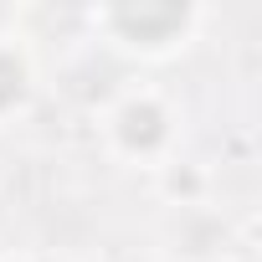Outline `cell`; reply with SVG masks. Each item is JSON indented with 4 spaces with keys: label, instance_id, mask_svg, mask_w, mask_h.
<instances>
[{
    "label": "cell",
    "instance_id": "obj_1",
    "mask_svg": "<svg viewBox=\"0 0 262 262\" xmlns=\"http://www.w3.org/2000/svg\"><path fill=\"white\" fill-rule=\"evenodd\" d=\"M103 139L118 160L128 165H149V170H165L175 165V144H180V113L175 103L139 82V88H123L113 98V108L103 113Z\"/></svg>",
    "mask_w": 262,
    "mask_h": 262
},
{
    "label": "cell",
    "instance_id": "obj_2",
    "mask_svg": "<svg viewBox=\"0 0 262 262\" xmlns=\"http://www.w3.org/2000/svg\"><path fill=\"white\" fill-rule=\"evenodd\" d=\"M93 21L113 36V47L134 52V57H170L195 36L201 11H190V6H123V11H98Z\"/></svg>",
    "mask_w": 262,
    "mask_h": 262
},
{
    "label": "cell",
    "instance_id": "obj_3",
    "mask_svg": "<svg viewBox=\"0 0 262 262\" xmlns=\"http://www.w3.org/2000/svg\"><path fill=\"white\" fill-rule=\"evenodd\" d=\"M36 93V67H31V52L16 47V36H0V123L11 113H21Z\"/></svg>",
    "mask_w": 262,
    "mask_h": 262
}]
</instances>
